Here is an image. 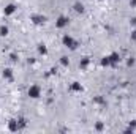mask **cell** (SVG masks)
Returning a JSON list of instances; mask_svg holds the SVG:
<instances>
[{
    "label": "cell",
    "mask_w": 136,
    "mask_h": 134,
    "mask_svg": "<svg viewBox=\"0 0 136 134\" xmlns=\"http://www.w3.org/2000/svg\"><path fill=\"white\" fill-rule=\"evenodd\" d=\"M14 10H16V8L13 6V5H8V6L5 8V14H13V13H14Z\"/></svg>",
    "instance_id": "3"
},
{
    "label": "cell",
    "mask_w": 136,
    "mask_h": 134,
    "mask_svg": "<svg viewBox=\"0 0 136 134\" xmlns=\"http://www.w3.org/2000/svg\"><path fill=\"white\" fill-rule=\"evenodd\" d=\"M71 88H73V90H81V85H79V84H74Z\"/></svg>",
    "instance_id": "7"
},
{
    "label": "cell",
    "mask_w": 136,
    "mask_h": 134,
    "mask_svg": "<svg viewBox=\"0 0 136 134\" xmlns=\"http://www.w3.org/2000/svg\"><path fill=\"white\" fill-rule=\"evenodd\" d=\"M29 95H30L32 98H38L40 96V88L38 87H30L29 88Z\"/></svg>",
    "instance_id": "1"
},
{
    "label": "cell",
    "mask_w": 136,
    "mask_h": 134,
    "mask_svg": "<svg viewBox=\"0 0 136 134\" xmlns=\"http://www.w3.org/2000/svg\"><path fill=\"white\" fill-rule=\"evenodd\" d=\"M8 128H10L11 131H16V129H18V122H14V120L8 122Z\"/></svg>",
    "instance_id": "2"
},
{
    "label": "cell",
    "mask_w": 136,
    "mask_h": 134,
    "mask_svg": "<svg viewBox=\"0 0 136 134\" xmlns=\"http://www.w3.org/2000/svg\"><path fill=\"white\" fill-rule=\"evenodd\" d=\"M65 24H67V19L65 18H60V19H59V22H57V27H63Z\"/></svg>",
    "instance_id": "4"
},
{
    "label": "cell",
    "mask_w": 136,
    "mask_h": 134,
    "mask_svg": "<svg viewBox=\"0 0 136 134\" xmlns=\"http://www.w3.org/2000/svg\"><path fill=\"white\" fill-rule=\"evenodd\" d=\"M6 32H8V28H6V27H0V35H2V36H3V35H6Z\"/></svg>",
    "instance_id": "5"
},
{
    "label": "cell",
    "mask_w": 136,
    "mask_h": 134,
    "mask_svg": "<svg viewBox=\"0 0 136 134\" xmlns=\"http://www.w3.org/2000/svg\"><path fill=\"white\" fill-rule=\"evenodd\" d=\"M10 76H11V71H10V70L3 71V77H10Z\"/></svg>",
    "instance_id": "6"
}]
</instances>
